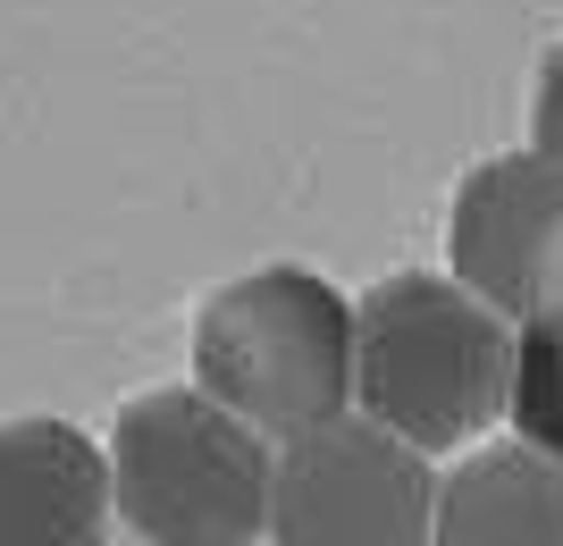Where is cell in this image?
I'll return each instance as SVG.
<instances>
[{
  "label": "cell",
  "mask_w": 563,
  "mask_h": 546,
  "mask_svg": "<svg viewBox=\"0 0 563 546\" xmlns=\"http://www.w3.org/2000/svg\"><path fill=\"white\" fill-rule=\"evenodd\" d=\"M505 421L521 428V446L563 463V303L530 311L514 328V404H505Z\"/></svg>",
  "instance_id": "ba28073f"
},
{
  "label": "cell",
  "mask_w": 563,
  "mask_h": 546,
  "mask_svg": "<svg viewBox=\"0 0 563 546\" xmlns=\"http://www.w3.org/2000/svg\"><path fill=\"white\" fill-rule=\"evenodd\" d=\"M446 253H454V278L471 294H488L505 320L555 311L563 303V160H547L539 143L479 160L454 193Z\"/></svg>",
  "instance_id": "5b68a950"
},
{
  "label": "cell",
  "mask_w": 563,
  "mask_h": 546,
  "mask_svg": "<svg viewBox=\"0 0 563 546\" xmlns=\"http://www.w3.org/2000/svg\"><path fill=\"white\" fill-rule=\"evenodd\" d=\"M194 387L244 412L261 437L336 421L353 412V303L295 261L228 278L194 320Z\"/></svg>",
  "instance_id": "3957f363"
},
{
  "label": "cell",
  "mask_w": 563,
  "mask_h": 546,
  "mask_svg": "<svg viewBox=\"0 0 563 546\" xmlns=\"http://www.w3.org/2000/svg\"><path fill=\"white\" fill-rule=\"evenodd\" d=\"M438 479L412 437H396L371 412L278 437L269 479V538L278 546H429Z\"/></svg>",
  "instance_id": "277c9868"
},
{
  "label": "cell",
  "mask_w": 563,
  "mask_h": 546,
  "mask_svg": "<svg viewBox=\"0 0 563 546\" xmlns=\"http://www.w3.org/2000/svg\"><path fill=\"white\" fill-rule=\"evenodd\" d=\"M514 404V320L438 269H396L353 303V412L421 454L471 446Z\"/></svg>",
  "instance_id": "6da1fadb"
},
{
  "label": "cell",
  "mask_w": 563,
  "mask_h": 546,
  "mask_svg": "<svg viewBox=\"0 0 563 546\" xmlns=\"http://www.w3.org/2000/svg\"><path fill=\"white\" fill-rule=\"evenodd\" d=\"M110 446L76 421H0V546H110Z\"/></svg>",
  "instance_id": "8992f818"
},
{
  "label": "cell",
  "mask_w": 563,
  "mask_h": 546,
  "mask_svg": "<svg viewBox=\"0 0 563 546\" xmlns=\"http://www.w3.org/2000/svg\"><path fill=\"white\" fill-rule=\"evenodd\" d=\"M429 546H563V463L539 446L463 454L438 479Z\"/></svg>",
  "instance_id": "52a82bcc"
},
{
  "label": "cell",
  "mask_w": 563,
  "mask_h": 546,
  "mask_svg": "<svg viewBox=\"0 0 563 546\" xmlns=\"http://www.w3.org/2000/svg\"><path fill=\"white\" fill-rule=\"evenodd\" d=\"M278 437L202 387H152L110 428V488L143 546H261Z\"/></svg>",
  "instance_id": "7a4b0ae2"
},
{
  "label": "cell",
  "mask_w": 563,
  "mask_h": 546,
  "mask_svg": "<svg viewBox=\"0 0 563 546\" xmlns=\"http://www.w3.org/2000/svg\"><path fill=\"white\" fill-rule=\"evenodd\" d=\"M530 135H539L547 160H563V43L547 51V68H539V93H530Z\"/></svg>",
  "instance_id": "9c48e42d"
}]
</instances>
